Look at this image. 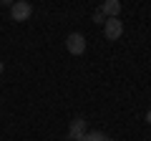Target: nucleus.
I'll return each instance as SVG.
<instances>
[{"label": "nucleus", "instance_id": "obj_1", "mask_svg": "<svg viewBox=\"0 0 151 141\" xmlns=\"http://www.w3.org/2000/svg\"><path fill=\"white\" fill-rule=\"evenodd\" d=\"M103 35H106V40H119L124 35V23L119 18H106V23H103Z\"/></svg>", "mask_w": 151, "mask_h": 141}, {"label": "nucleus", "instance_id": "obj_3", "mask_svg": "<svg viewBox=\"0 0 151 141\" xmlns=\"http://www.w3.org/2000/svg\"><path fill=\"white\" fill-rule=\"evenodd\" d=\"M10 15H13V20H15V23H23V20H28V18L33 15V5H30V3H25V0H18V3H13Z\"/></svg>", "mask_w": 151, "mask_h": 141}, {"label": "nucleus", "instance_id": "obj_6", "mask_svg": "<svg viewBox=\"0 0 151 141\" xmlns=\"http://www.w3.org/2000/svg\"><path fill=\"white\" fill-rule=\"evenodd\" d=\"M83 141H113V139H108V136L103 134V131H88Z\"/></svg>", "mask_w": 151, "mask_h": 141}, {"label": "nucleus", "instance_id": "obj_5", "mask_svg": "<svg viewBox=\"0 0 151 141\" xmlns=\"http://www.w3.org/2000/svg\"><path fill=\"white\" fill-rule=\"evenodd\" d=\"M98 10L103 13V18H119V13H121V3L119 0H106Z\"/></svg>", "mask_w": 151, "mask_h": 141}, {"label": "nucleus", "instance_id": "obj_8", "mask_svg": "<svg viewBox=\"0 0 151 141\" xmlns=\"http://www.w3.org/2000/svg\"><path fill=\"white\" fill-rule=\"evenodd\" d=\"M146 124H151V109L146 111Z\"/></svg>", "mask_w": 151, "mask_h": 141}, {"label": "nucleus", "instance_id": "obj_9", "mask_svg": "<svg viewBox=\"0 0 151 141\" xmlns=\"http://www.w3.org/2000/svg\"><path fill=\"white\" fill-rule=\"evenodd\" d=\"M3 68H5V65H3V60H0V73H3Z\"/></svg>", "mask_w": 151, "mask_h": 141}, {"label": "nucleus", "instance_id": "obj_7", "mask_svg": "<svg viewBox=\"0 0 151 141\" xmlns=\"http://www.w3.org/2000/svg\"><path fill=\"white\" fill-rule=\"evenodd\" d=\"M93 23H101V25L106 23V18H103V13H101V10H96V13H93Z\"/></svg>", "mask_w": 151, "mask_h": 141}, {"label": "nucleus", "instance_id": "obj_2", "mask_svg": "<svg viewBox=\"0 0 151 141\" xmlns=\"http://www.w3.org/2000/svg\"><path fill=\"white\" fill-rule=\"evenodd\" d=\"M65 50H68L70 55L86 53V38H83L81 33H70L68 38H65Z\"/></svg>", "mask_w": 151, "mask_h": 141}, {"label": "nucleus", "instance_id": "obj_4", "mask_svg": "<svg viewBox=\"0 0 151 141\" xmlns=\"http://www.w3.org/2000/svg\"><path fill=\"white\" fill-rule=\"evenodd\" d=\"M68 139L70 141H83L86 139V119H73L70 131H68Z\"/></svg>", "mask_w": 151, "mask_h": 141}]
</instances>
